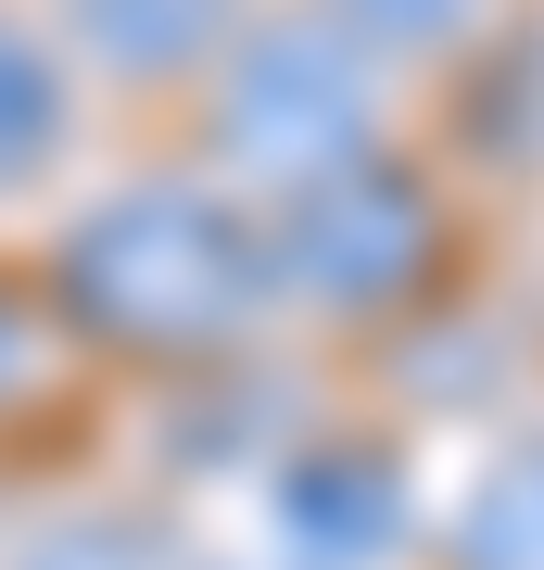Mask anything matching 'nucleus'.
I'll list each match as a JSON object with an SVG mask.
<instances>
[{
  "label": "nucleus",
  "mask_w": 544,
  "mask_h": 570,
  "mask_svg": "<svg viewBox=\"0 0 544 570\" xmlns=\"http://www.w3.org/2000/svg\"><path fill=\"white\" fill-rule=\"evenodd\" d=\"M51 153H63V63L26 39L13 13H0V190L39 178Z\"/></svg>",
  "instance_id": "5"
},
{
  "label": "nucleus",
  "mask_w": 544,
  "mask_h": 570,
  "mask_svg": "<svg viewBox=\"0 0 544 570\" xmlns=\"http://www.w3.org/2000/svg\"><path fill=\"white\" fill-rule=\"evenodd\" d=\"M13 570H178L152 546V532H127V520H63V532H39Z\"/></svg>",
  "instance_id": "8"
},
{
  "label": "nucleus",
  "mask_w": 544,
  "mask_h": 570,
  "mask_svg": "<svg viewBox=\"0 0 544 570\" xmlns=\"http://www.w3.org/2000/svg\"><path fill=\"white\" fill-rule=\"evenodd\" d=\"M431 254H444V204H431V178L367 140V153H343V165H317L304 190H279V216H266V305L393 317L405 292L431 279Z\"/></svg>",
  "instance_id": "2"
},
{
  "label": "nucleus",
  "mask_w": 544,
  "mask_h": 570,
  "mask_svg": "<svg viewBox=\"0 0 544 570\" xmlns=\"http://www.w3.org/2000/svg\"><path fill=\"white\" fill-rule=\"evenodd\" d=\"M216 102V165L254 190H304L317 165L367 153V51L329 13H279V26H228V51L202 63Z\"/></svg>",
  "instance_id": "3"
},
{
  "label": "nucleus",
  "mask_w": 544,
  "mask_h": 570,
  "mask_svg": "<svg viewBox=\"0 0 544 570\" xmlns=\"http://www.w3.org/2000/svg\"><path fill=\"white\" fill-rule=\"evenodd\" d=\"M63 305L127 355H216L266 317V228L228 190H127L63 242Z\"/></svg>",
  "instance_id": "1"
},
{
  "label": "nucleus",
  "mask_w": 544,
  "mask_h": 570,
  "mask_svg": "<svg viewBox=\"0 0 544 570\" xmlns=\"http://www.w3.org/2000/svg\"><path fill=\"white\" fill-rule=\"evenodd\" d=\"M317 13L380 63V51H468L494 26V0H317Z\"/></svg>",
  "instance_id": "6"
},
{
  "label": "nucleus",
  "mask_w": 544,
  "mask_h": 570,
  "mask_svg": "<svg viewBox=\"0 0 544 570\" xmlns=\"http://www.w3.org/2000/svg\"><path fill=\"white\" fill-rule=\"evenodd\" d=\"M468 570H544V444L482 482V508H468Z\"/></svg>",
  "instance_id": "7"
},
{
  "label": "nucleus",
  "mask_w": 544,
  "mask_h": 570,
  "mask_svg": "<svg viewBox=\"0 0 544 570\" xmlns=\"http://www.w3.org/2000/svg\"><path fill=\"white\" fill-rule=\"evenodd\" d=\"M0 367H13V330H0Z\"/></svg>",
  "instance_id": "9"
},
{
  "label": "nucleus",
  "mask_w": 544,
  "mask_h": 570,
  "mask_svg": "<svg viewBox=\"0 0 544 570\" xmlns=\"http://www.w3.org/2000/svg\"><path fill=\"white\" fill-rule=\"evenodd\" d=\"M228 26L241 0H77V51H101L115 77H202Z\"/></svg>",
  "instance_id": "4"
}]
</instances>
